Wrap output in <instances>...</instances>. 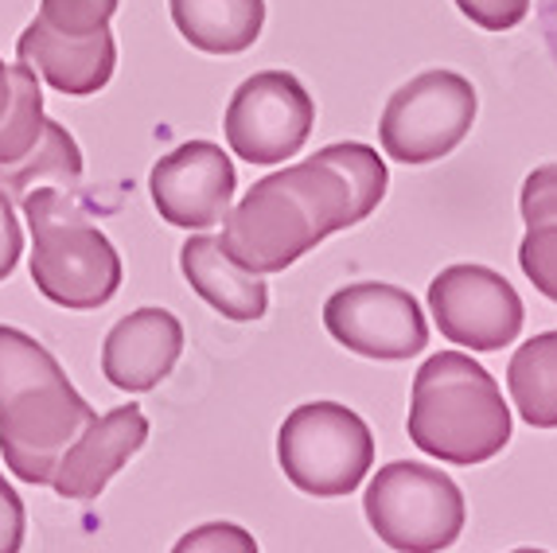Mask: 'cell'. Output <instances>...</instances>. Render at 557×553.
<instances>
[{"label": "cell", "instance_id": "44dd1931", "mask_svg": "<svg viewBox=\"0 0 557 553\" xmlns=\"http://www.w3.org/2000/svg\"><path fill=\"white\" fill-rule=\"evenodd\" d=\"M121 0H39V16L66 36H90L110 28Z\"/></svg>", "mask_w": 557, "mask_h": 553}, {"label": "cell", "instance_id": "3957f363", "mask_svg": "<svg viewBox=\"0 0 557 553\" xmlns=\"http://www.w3.org/2000/svg\"><path fill=\"white\" fill-rule=\"evenodd\" d=\"M409 441L445 464H483L511 441V409L499 382L465 351H441L421 362L406 417Z\"/></svg>", "mask_w": 557, "mask_h": 553}, {"label": "cell", "instance_id": "cb8c5ba5", "mask_svg": "<svg viewBox=\"0 0 557 553\" xmlns=\"http://www.w3.org/2000/svg\"><path fill=\"white\" fill-rule=\"evenodd\" d=\"M24 530H28L24 499H20L16 491H12V483L0 476V553L24 550Z\"/></svg>", "mask_w": 557, "mask_h": 553}, {"label": "cell", "instance_id": "9a60e30c", "mask_svg": "<svg viewBox=\"0 0 557 553\" xmlns=\"http://www.w3.org/2000/svg\"><path fill=\"white\" fill-rule=\"evenodd\" d=\"M180 269L187 285L203 296L219 316L234 323H253L270 312V285L265 276L250 273L231 258L214 234H191L180 249Z\"/></svg>", "mask_w": 557, "mask_h": 553}, {"label": "cell", "instance_id": "6da1fadb", "mask_svg": "<svg viewBox=\"0 0 557 553\" xmlns=\"http://www.w3.org/2000/svg\"><path fill=\"white\" fill-rule=\"evenodd\" d=\"M391 172L371 145L344 140L270 172L223 219V249L250 273H285L324 238L371 219Z\"/></svg>", "mask_w": 557, "mask_h": 553}, {"label": "cell", "instance_id": "d4e9b609", "mask_svg": "<svg viewBox=\"0 0 557 553\" xmlns=\"http://www.w3.org/2000/svg\"><path fill=\"white\" fill-rule=\"evenodd\" d=\"M20 254H24V231H20L16 207L4 192H0V281L12 276Z\"/></svg>", "mask_w": 557, "mask_h": 553}, {"label": "cell", "instance_id": "52a82bcc", "mask_svg": "<svg viewBox=\"0 0 557 553\" xmlns=\"http://www.w3.org/2000/svg\"><path fill=\"white\" fill-rule=\"evenodd\" d=\"M480 113L475 86L456 71H421L401 83L382 110V152L398 164H433L472 133Z\"/></svg>", "mask_w": 557, "mask_h": 553}, {"label": "cell", "instance_id": "5bb4252c", "mask_svg": "<svg viewBox=\"0 0 557 553\" xmlns=\"http://www.w3.org/2000/svg\"><path fill=\"white\" fill-rule=\"evenodd\" d=\"M184 351V323L168 308L121 316L102 343V374L125 394H145L172 374Z\"/></svg>", "mask_w": 557, "mask_h": 553}, {"label": "cell", "instance_id": "7a4b0ae2", "mask_svg": "<svg viewBox=\"0 0 557 553\" xmlns=\"http://www.w3.org/2000/svg\"><path fill=\"white\" fill-rule=\"evenodd\" d=\"M94 409L36 335L0 323V452L24 483H51Z\"/></svg>", "mask_w": 557, "mask_h": 553}, {"label": "cell", "instance_id": "4316f807", "mask_svg": "<svg viewBox=\"0 0 557 553\" xmlns=\"http://www.w3.org/2000/svg\"><path fill=\"white\" fill-rule=\"evenodd\" d=\"M9 98H12V66L0 59V113L9 110Z\"/></svg>", "mask_w": 557, "mask_h": 553}, {"label": "cell", "instance_id": "5b68a950", "mask_svg": "<svg viewBox=\"0 0 557 553\" xmlns=\"http://www.w3.org/2000/svg\"><path fill=\"white\" fill-rule=\"evenodd\" d=\"M367 523L398 553H441L465 534V491L453 476L418 460H394L371 476L362 495Z\"/></svg>", "mask_w": 557, "mask_h": 553}, {"label": "cell", "instance_id": "484cf974", "mask_svg": "<svg viewBox=\"0 0 557 553\" xmlns=\"http://www.w3.org/2000/svg\"><path fill=\"white\" fill-rule=\"evenodd\" d=\"M539 28L546 39V51L557 66V0H539Z\"/></svg>", "mask_w": 557, "mask_h": 553}, {"label": "cell", "instance_id": "ba28073f", "mask_svg": "<svg viewBox=\"0 0 557 553\" xmlns=\"http://www.w3.org/2000/svg\"><path fill=\"white\" fill-rule=\"evenodd\" d=\"M317 130V102L297 74H250L226 106L223 133L234 157L246 164H285L308 145Z\"/></svg>", "mask_w": 557, "mask_h": 553}, {"label": "cell", "instance_id": "7c38bea8", "mask_svg": "<svg viewBox=\"0 0 557 553\" xmlns=\"http://www.w3.org/2000/svg\"><path fill=\"white\" fill-rule=\"evenodd\" d=\"M149 441V417L140 406H117L110 414H94V421L63 452V460L51 471V488L71 503H94L110 488L125 464Z\"/></svg>", "mask_w": 557, "mask_h": 553}, {"label": "cell", "instance_id": "e0dca14e", "mask_svg": "<svg viewBox=\"0 0 557 553\" xmlns=\"http://www.w3.org/2000/svg\"><path fill=\"white\" fill-rule=\"evenodd\" d=\"M519 211L527 222L519 266L527 281L557 305V164H542L522 180Z\"/></svg>", "mask_w": 557, "mask_h": 553}, {"label": "cell", "instance_id": "ffe728a7", "mask_svg": "<svg viewBox=\"0 0 557 553\" xmlns=\"http://www.w3.org/2000/svg\"><path fill=\"white\" fill-rule=\"evenodd\" d=\"M44 90L39 78L24 63L12 66V98L9 110L0 113V164L20 160L44 133Z\"/></svg>", "mask_w": 557, "mask_h": 553}, {"label": "cell", "instance_id": "2e32d148", "mask_svg": "<svg viewBox=\"0 0 557 553\" xmlns=\"http://www.w3.org/2000/svg\"><path fill=\"white\" fill-rule=\"evenodd\" d=\"M172 24L203 56H242L265 28V0H168Z\"/></svg>", "mask_w": 557, "mask_h": 553}, {"label": "cell", "instance_id": "ac0fdd59", "mask_svg": "<svg viewBox=\"0 0 557 553\" xmlns=\"http://www.w3.org/2000/svg\"><path fill=\"white\" fill-rule=\"evenodd\" d=\"M78 184H83V148L66 125L51 118L44 121V133L24 157L0 164V192L9 195L12 204H24L36 187H59V192L75 195Z\"/></svg>", "mask_w": 557, "mask_h": 553}, {"label": "cell", "instance_id": "8992f818", "mask_svg": "<svg viewBox=\"0 0 557 553\" xmlns=\"http://www.w3.org/2000/svg\"><path fill=\"white\" fill-rule=\"evenodd\" d=\"M277 464L285 471V480L305 495H351L371 476V425L339 402L297 406L277 429Z\"/></svg>", "mask_w": 557, "mask_h": 553}, {"label": "cell", "instance_id": "9c48e42d", "mask_svg": "<svg viewBox=\"0 0 557 553\" xmlns=\"http://www.w3.org/2000/svg\"><path fill=\"white\" fill-rule=\"evenodd\" d=\"M324 328L339 347L355 351L362 359L401 362L429 347L425 312L406 288L359 281L327 296Z\"/></svg>", "mask_w": 557, "mask_h": 553}, {"label": "cell", "instance_id": "83f0119b", "mask_svg": "<svg viewBox=\"0 0 557 553\" xmlns=\"http://www.w3.org/2000/svg\"><path fill=\"white\" fill-rule=\"evenodd\" d=\"M511 553H546V550H511Z\"/></svg>", "mask_w": 557, "mask_h": 553}, {"label": "cell", "instance_id": "d6986e66", "mask_svg": "<svg viewBox=\"0 0 557 553\" xmlns=\"http://www.w3.org/2000/svg\"><path fill=\"white\" fill-rule=\"evenodd\" d=\"M507 390L522 421L534 429H557V332L534 335L515 351Z\"/></svg>", "mask_w": 557, "mask_h": 553}, {"label": "cell", "instance_id": "603a6c76", "mask_svg": "<svg viewBox=\"0 0 557 553\" xmlns=\"http://www.w3.org/2000/svg\"><path fill=\"white\" fill-rule=\"evenodd\" d=\"M453 4L483 32H511L530 16V0H453Z\"/></svg>", "mask_w": 557, "mask_h": 553}, {"label": "cell", "instance_id": "8fae6325", "mask_svg": "<svg viewBox=\"0 0 557 553\" xmlns=\"http://www.w3.org/2000/svg\"><path fill=\"white\" fill-rule=\"evenodd\" d=\"M234 172L231 157L214 140H187L160 157L149 172V195L157 214L180 231H207L231 214Z\"/></svg>", "mask_w": 557, "mask_h": 553}, {"label": "cell", "instance_id": "277c9868", "mask_svg": "<svg viewBox=\"0 0 557 553\" xmlns=\"http://www.w3.org/2000/svg\"><path fill=\"white\" fill-rule=\"evenodd\" d=\"M24 222L32 234V281L39 296L71 312L106 308L121 288V258L75 195L59 187H36L24 199Z\"/></svg>", "mask_w": 557, "mask_h": 553}, {"label": "cell", "instance_id": "30bf717a", "mask_svg": "<svg viewBox=\"0 0 557 553\" xmlns=\"http://www.w3.org/2000/svg\"><path fill=\"white\" fill-rule=\"evenodd\" d=\"M429 312L448 343L468 351H503L522 332V296L487 266H448L429 285Z\"/></svg>", "mask_w": 557, "mask_h": 553}, {"label": "cell", "instance_id": "4fadbf2b", "mask_svg": "<svg viewBox=\"0 0 557 553\" xmlns=\"http://www.w3.org/2000/svg\"><path fill=\"white\" fill-rule=\"evenodd\" d=\"M16 59L51 90L90 98L110 86L113 66H117V44H113L110 28L90 32V36H66V32L51 28L44 16H36L20 32Z\"/></svg>", "mask_w": 557, "mask_h": 553}, {"label": "cell", "instance_id": "7402d4cb", "mask_svg": "<svg viewBox=\"0 0 557 553\" xmlns=\"http://www.w3.org/2000/svg\"><path fill=\"white\" fill-rule=\"evenodd\" d=\"M172 553H258L250 530H242L234 523H203L196 530H187Z\"/></svg>", "mask_w": 557, "mask_h": 553}]
</instances>
